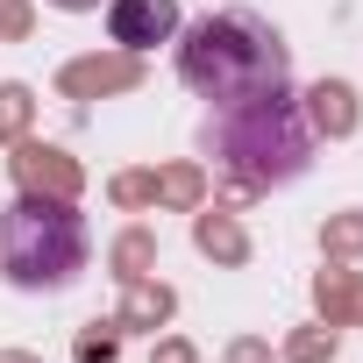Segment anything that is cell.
<instances>
[{
    "instance_id": "2e32d148",
    "label": "cell",
    "mask_w": 363,
    "mask_h": 363,
    "mask_svg": "<svg viewBox=\"0 0 363 363\" xmlns=\"http://www.w3.org/2000/svg\"><path fill=\"white\" fill-rule=\"evenodd\" d=\"M79 363H114V335H86L79 342Z\"/></svg>"
},
{
    "instance_id": "277c9868",
    "label": "cell",
    "mask_w": 363,
    "mask_h": 363,
    "mask_svg": "<svg viewBox=\"0 0 363 363\" xmlns=\"http://www.w3.org/2000/svg\"><path fill=\"white\" fill-rule=\"evenodd\" d=\"M107 29H114L121 50L171 43V29H178V0H114V8H107Z\"/></svg>"
},
{
    "instance_id": "7a4b0ae2",
    "label": "cell",
    "mask_w": 363,
    "mask_h": 363,
    "mask_svg": "<svg viewBox=\"0 0 363 363\" xmlns=\"http://www.w3.org/2000/svg\"><path fill=\"white\" fill-rule=\"evenodd\" d=\"M207 143L221 150V164L242 171V193H257V186H285V178L306 171V121H299V107L285 100V86L221 107V114L207 121Z\"/></svg>"
},
{
    "instance_id": "5b68a950",
    "label": "cell",
    "mask_w": 363,
    "mask_h": 363,
    "mask_svg": "<svg viewBox=\"0 0 363 363\" xmlns=\"http://www.w3.org/2000/svg\"><path fill=\"white\" fill-rule=\"evenodd\" d=\"M15 171H22V186H29V193H50V200H72V193H79V171H72V157H65V150L22 143Z\"/></svg>"
},
{
    "instance_id": "ba28073f",
    "label": "cell",
    "mask_w": 363,
    "mask_h": 363,
    "mask_svg": "<svg viewBox=\"0 0 363 363\" xmlns=\"http://www.w3.org/2000/svg\"><path fill=\"white\" fill-rule=\"evenodd\" d=\"M114 86H135V65L128 57H114V65H72L65 72V93H114Z\"/></svg>"
},
{
    "instance_id": "44dd1931",
    "label": "cell",
    "mask_w": 363,
    "mask_h": 363,
    "mask_svg": "<svg viewBox=\"0 0 363 363\" xmlns=\"http://www.w3.org/2000/svg\"><path fill=\"white\" fill-rule=\"evenodd\" d=\"M0 363H36V356H0Z\"/></svg>"
},
{
    "instance_id": "d6986e66",
    "label": "cell",
    "mask_w": 363,
    "mask_h": 363,
    "mask_svg": "<svg viewBox=\"0 0 363 363\" xmlns=\"http://www.w3.org/2000/svg\"><path fill=\"white\" fill-rule=\"evenodd\" d=\"M235 363H264V349H257V342H242V349H235Z\"/></svg>"
},
{
    "instance_id": "9a60e30c",
    "label": "cell",
    "mask_w": 363,
    "mask_h": 363,
    "mask_svg": "<svg viewBox=\"0 0 363 363\" xmlns=\"http://www.w3.org/2000/svg\"><path fill=\"white\" fill-rule=\"evenodd\" d=\"M150 257V235H128L121 250H114V264H121V278H135V264Z\"/></svg>"
},
{
    "instance_id": "7c38bea8",
    "label": "cell",
    "mask_w": 363,
    "mask_h": 363,
    "mask_svg": "<svg viewBox=\"0 0 363 363\" xmlns=\"http://www.w3.org/2000/svg\"><path fill=\"white\" fill-rule=\"evenodd\" d=\"M29 114V86H0V135H15Z\"/></svg>"
},
{
    "instance_id": "30bf717a",
    "label": "cell",
    "mask_w": 363,
    "mask_h": 363,
    "mask_svg": "<svg viewBox=\"0 0 363 363\" xmlns=\"http://www.w3.org/2000/svg\"><path fill=\"white\" fill-rule=\"evenodd\" d=\"M200 250H214V257H228V264H242V228L228 221V214H200Z\"/></svg>"
},
{
    "instance_id": "3957f363",
    "label": "cell",
    "mask_w": 363,
    "mask_h": 363,
    "mask_svg": "<svg viewBox=\"0 0 363 363\" xmlns=\"http://www.w3.org/2000/svg\"><path fill=\"white\" fill-rule=\"evenodd\" d=\"M0 271L22 292H57L86 271V221L72 214V200L50 193H22L0 214Z\"/></svg>"
},
{
    "instance_id": "4fadbf2b",
    "label": "cell",
    "mask_w": 363,
    "mask_h": 363,
    "mask_svg": "<svg viewBox=\"0 0 363 363\" xmlns=\"http://www.w3.org/2000/svg\"><path fill=\"white\" fill-rule=\"evenodd\" d=\"M320 356H335V335H299L292 342V363H320Z\"/></svg>"
},
{
    "instance_id": "52a82bcc",
    "label": "cell",
    "mask_w": 363,
    "mask_h": 363,
    "mask_svg": "<svg viewBox=\"0 0 363 363\" xmlns=\"http://www.w3.org/2000/svg\"><path fill=\"white\" fill-rule=\"evenodd\" d=\"M157 193H164V200H193V193H200V178H193V171H164V178H121V186H114V200H121V207L157 200Z\"/></svg>"
},
{
    "instance_id": "6da1fadb",
    "label": "cell",
    "mask_w": 363,
    "mask_h": 363,
    "mask_svg": "<svg viewBox=\"0 0 363 363\" xmlns=\"http://www.w3.org/2000/svg\"><path fill=\"white\" fill-rule=\"evenodd\" d=\"M178 72H186L193 93H207L214 107H235V100H257V93H278L285 86V43L257 22V15H207L186 29L178 43Z\"/></svg>"
},
{
    "instance_id": "ffe728a7",
    "label": "cell",
    "mask_w": 363,
    "mask_h": 363,
    "mask_svg": "<svg viewBox=\"0 0 363 363\" xmlns=\"http://www.w3.org/2000/svg\"><path fill=\"white\" fill-rule=\"evenodd\" d=\"M50 8H72V15H79V8H100V0H50Z\"/></svg>"
},
{
    "instance_id": "ac0fdd59",
    "label": "cell",
    "mask_w": 363,
    "mask_h": 363,
    "mask_svg": "<svg viewBox=\"0 0 363 363\" xmlns=\"http://www.w3.org/2000/svg\"><path fill=\"white\" fill-rule=\"evenodd\" d=\"M157 363H193V349H186V342H164V349H157Z\"/></svg>"
},
{
    "instance_id": "8992f818",
    "label": "cell",
    "mask_w": 363,
    "mask_h": 363,
    "mask_svg": "<svg viewBox=\"0 0 363 363\" xmlns=\"http://www.w3.org/2000/svg\"><path fill=\"white\" fill-rule=\"evenodd\" d=\"M306 100H313V128H328V135H349V128H356V100H349L342 79H320Z\"/></svg>"
},
{
    "instance_id": "e0dca14e",
    "label": "cell",
    "mask_w": 363,
    "mask_h": 363,
    "mask_svg": "<svg viewBox=\"0 0 363 363\" xmlns=\"http://www.w3.org/2000/svg\"><path fill=\"white\" fill-rule=\"evenodd\" d=\"M29 29V8H22V0H0V36H22Z\"/></svg>"
},
{
    "instance_id": "9c48e42d",
    "label": "cell",
    "mask_w": 363,
    "mask_h": 363,
    "mask_svg": "<svg viewBox=\"0 0 363 363\" xmlns=\"http://www.w3.org/2000/svg\"><path fill=\"white\" fill-rule=\"evenodd\" d=\"M320 306H328V320H356V313H363V278L320 271Z\"/></svg>"
},
{
    "instance_id": "5bb4252c",
    "label": "cell",
    "mask_w": 363,
    "mask_h": 363,
    "mask_svg": "<svg viewBox=\"0 0 363 363\" xmlns=\"http://www.w3.org/2000/svg\"><path fill=\"white\" fill-rule=\"evenodd\" d=\"M328 250H363V214L335 221V228H328Z\"/></svg>"
},
{
    "instance_id": "8fae6325",
    "label": "cell",
    "mask_w": 363,
    "mask_h": 363,
    "mask_svg": "<svg viewBox=\"0 0 363 363\" xmlns=\"http://www.w3.org/2000/svg\"><path fill=\"white\" fill-rule=\"evenodd\" d=\"M164 313H171V292H164V285H128L121 320H135V328H143V320H164Z\"/></svg>"
}]
</instances>
